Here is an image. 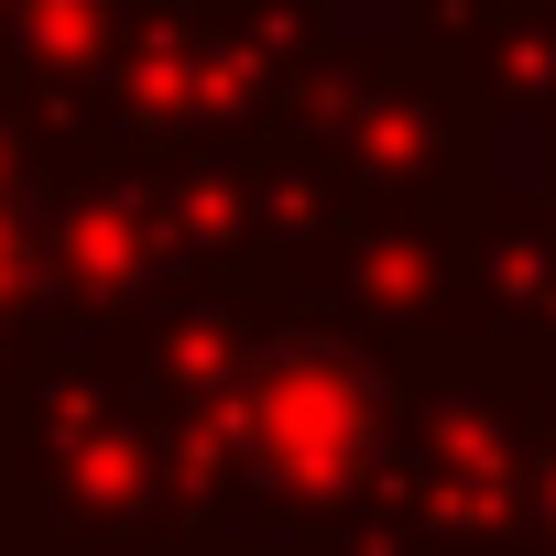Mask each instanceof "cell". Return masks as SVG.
Returning a JSON list of instances; mask_svg holds the SVG:
<instances>
[{
	"instance_id": "obj_1",
	"label": "cell",
	"mask_w": 556,
	"mask_h": 556,
	"mask_svg": "<svg viewBox=\"0 0 556 556\" xmlns=\"http://www.w3.org/2000/svg\"><path fill=\"white\" fill-rule=\"evenodd\" d=\"M12 273H23V240H12V218H0V295H12Z\"/></svg>"
}]
</instances>
